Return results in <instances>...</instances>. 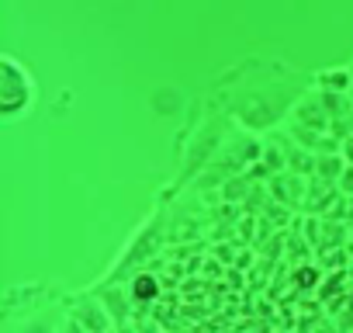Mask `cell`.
I'll use <instances>...</instances> for the list:
<instances>
[{
  "label": "cell",
  "mask_w": 353,
  "mask_h": 333,
  "mask_svg": "<svg viewBox=\"0 0 353 333\" xmlns=\"http://www.w3.org/2000/svg\"><path fill=\"white\" fill-rule=\"evenodd\" d=\"M315 91V77L291 70L281 59L253 56L219 80V108L246 132H270L288 122L305 94Z\"/></svg>",
  "instance_id": "obj_1"
},
{
  "label": "cell",
  "mask_w": 353,
  "mask_h": 333,
  "mask_svg": "<svg viewBox=\"0 0 353 333\" xmlns=\"http://www.w3.org/2000/svg\"><path fill=\"white\" fill-rule=\"evenodd\" d=\"M263 142L267 139H256L253 132H246V129H232L229 132V139L222 142V149L212 156V163L205 166V174L198 178V184L201 188H225L229 181H236V178H246V166H256L260 163V156H263Z\"/></svg>",
  "instance_id": "obj_2"
},
{
  "label": "cell",
  "mask_w": 353,
  "mask_h": 333,
  "mask_svg": "<svg viewBox=\"0 0 353 333\" xmlns=\"http://www.w3.org/2000/svg\"><path fill=\"white\" fill-rule=\"evenodd\" d=\"M35 73L18 59V56H4L0 59V118L4 122H18L25 115H32L35 108Z\"/></svg>",
  "instance_id": "obj_3"
},
{
  "label": "cell",
  "mask_w": 353,
  "mask_h": 333,
  "mask_svg": "<svg viewBox=\"0 0 353 333\" xmlns=\"http://www.w3.org/2000/svg\"><path fill=\"white\" fill-rule=\"evenodd\" d=\"M159 247H163V229H159V219L152 216V219L142 226V233L125 247V254H121V260L114 264V271L108 274V281H121V274H125V271H132V274H135V271H139V267H135V260H139V264H142V260H149Z\"/></svg>",
  "instance_id": "obj_4"
},
{
  "label": "cell",
  "mask_w": 353,
  "mask_h": 333,
  "mask_svg": "<svg viewBox=\"0 0 353 333\" xmlns=\"http://www.w3.org/2000/svg\"><path fill=\"white\" fill-rule=\"evenodd\" d=\"M315 91L336 94V97H353V70H350V66L319 70V73H315Z\"/></svg>",
  "instance_id": "obj_5"
},
{
  "label": "cell",
  "mask_w": 353,
  "mask_h": 333,
  "mask_svg": "<svg viewBox=\"0 0 353 333\" xmlns=\"http://www.w3.org/2000/svg\"><path fill=\"white\" fill-rule=\"evenodd\" d=\"M128 295H132L135 309H139V305H149V302L159 295V281H156L152 274H145V271H135V274L128 278Z\"/></svg>",
  "instance_id": "obj_6"
},
{
  "label": "cell",
  "mask_w": 353,
  "mask_h": 333,
  "mask_svg": "<svg viewBox=\"0 0 353 333\" xmlns=\"http://www.w3.org/2000/svg\"><path fill=\"white\" fill-rule=\"evenodd\" d=\"M343 195H353V163H346V171H343V178H339V184H336Z\"/></svg>",
  "instance_id": "obj_7"
}]
</instances>
